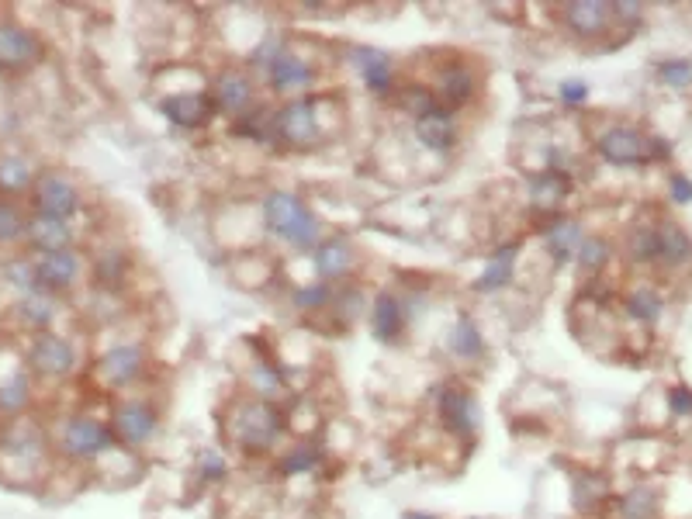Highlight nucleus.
Returning a JSON list of instances; mask_svg holds the SVG:
<instances>
[{"label":"nucleus","mask_w":692,"mask_h":519,"mask_svg":"<svg viewBox=\"0 0 692 519\" xmlns=\"http://www.w3.org/2000/svg\"><path fill=\"white\" fill-rule=\"evenodd\" d=\"M284 430V416L267 398H239L225 419V433L246 454H263Z\"/></svg>","instance_id":"obj_1"},{"label":"nucleus","mask_w":692,"mask_h":519,"mask_svg":"<svg viewBox=\"0 0 692 519\" xmlns=\"http://www.w3.org/2000/svg\"><path fill=\"white\" fill-rule=\"evenodd\" d=\"M263 222L274 236H281L291 246H319L322 222L312 215V208L305 205L298 194L277 191L263 201Z\"/></svg>","instance_id":"obj_2"},{"label":"nucleus","mask_w":692,"mask_h":519,"mask_svg":"<svg viewBox=\"0 0 692 519\" xmlns=\"http://www.w3.org/2000/svg\"><path fill=\"white\" fill-rule=\"evenodd\" d=\"M59 450L73 461H97L118 450V436L104 419L94 416H73L59 430Z\"/></svg>","instance_id":"obj_3"},{"label":"nucleus","mask_w":692,"mask_h":519,"mask_svg":"<svg viewBox=\"0 0 692 519\" xmlns=\"http://www.w3.org/2000/svg\"><path fill=\"white\" fill-rule=\"evenodd\" d=\"M319 118H315L312 97H295L274 115V139L295 149H312L319 142Z\"/></svg>","instance_id":"obj_4"},{"label":"nucleus","mask_w":692,"mask_h":519,"mask_svg":"<svg viewBox=\"0 0 692 519\" xmlns=\"http://www.w3.org/2000/svg\"><path fill=\"white\" fill-rule=\"evenodd\" d=\"M32 201H35V215H49V218H73L80 212V205H84L80 187L66 173H39L32 187Z\"/></svg>","instance_id":"obj_5"},{"label":"nucleus","mask_w":692,"mask_h":519,"mask_svg":"<svg viewBox=\"0 0 692 519\" xmlns=\"http://www.w3.org/2000/svg\"><path fill=\"white\" fill-rule=\"evenodd\" d=\"M28 364L42 374V378L63 381L77 371V350L66 336L56 333H39L32 340V350H28Z\"/></svg>","instance_id":"obj_6"},{"label":"nucleus","mask_w":692,"mask_h":519,"mask_svg":"<svg viewBox=\"0 0 692 519\" xmlns=\"http://www.w3.org/2000/svg\"><path fill=\"white\" fill-rule=\"evenodd\" d=\"M599 156L616 167H637V163L651 160V139H644L637 129H627V125H616V129H606L596 139Z\"/></svg>","instance_id":"obj_7"},{"label":"nucleus","mask_w":692,"mask_h":519,"mask_svg":"<svg viewBox=\"0 0 692 519\" xmlns=\"http://www.w3.org/2000/svg\"><path fill=\"white\" fill-rule=\"evenodd\" d=\"M35 274H39V288L56 295V291H70L73 284L84 274V260L77 250H52V253H35Z\"/></svg>","instance_id":"obj_8"},{"label":"nucleus","mask_w":692,"mask_h":519,"mask_svg":"<svg viewBox=\"0 0 692 519\" xmlns=\"http://www.w3.org/2000/svg\"><path fill=\"white\" fill-rule=\"evenodd\" d=\"M42 59V42L14 21H0V70L21 73Z\"/></svg>","instance_id":"obj_9"},{"label":"nucleus","mask_w":692,"mask_h":519,"mask_svg":"<svg viewBox=\"0 0 692 519\" xmlns=\"http://www.w3.org/2000/svg\"><path fill=\"white\" fill-rule=\"evenodd\" d=\"M111 430H115L122 447H142V443L153 440L156 433V412L149 402H122L111 419Z\"/></svg>","instance_id":"obj_10"},{"label":"nucleus","mask_w":692,"mask_h":519,"mask_svg":"<svg viewBox=\"0 0 692 519\" xmlns=\"http://www.w3.org/2000/svg\"><path fill=\"white\" fill-rule=\"evenodd\" d=\"M212 104L222 115L229 118H243L246 111H250L253 104V84L250 77H246L243 70H236V66H229V70H222L215 77L212 84Z\"/></svg>","instance_id":"obj_11"},{"label":"nucleus","mask_w":692,"mask_h":519,"mask_svg":"<svg viewBox=\"0 0 692 519\" xmlns=\"http://www.w3.org/2000/svg\"><path fill=\"white\" fill-rule=\"evenodd\" d=\"M440 423L454 436H471L478 430V402L468 388L454 385L440 391Z\"/></svg>","instance_id":"obj_12"},{"label":"nucleus","mask_w":692,"mask_h":519,"mask_svg":"<svg viewBox=\"0 0 692 519\" xmlns=\"http://www.w3.org/2000/svg\"><path fill=\"white\" fill-rule=\"evenodd\" d=\"M142 367H146V357H142V350H139V346H132V343L111 346V350L97 360V374H101V381H104V385H111V388L132 385V381L142 374Z\"/></svg>","instance_id":"obj_13"},{"label":"nucleus","mask_w":692,"mask_h":519,"mask_svg":"<svg viewBox=\"0 0 692 519\" xmlns=\"http://www.w3.org/2000/svg\"><path fill=\"white\" fill-rule=\"evenodd\" d=\"M25 239H28V243H32V250H35V253L73 250V225H70V218L32 215V218H28Z\"/></svg>","instance_id":"obj_14"},{"label":"nucleus","mask_w":692,"mask_h":519,"mask_svg":"<svg viewBox=\"0 0 692 519\" xmlns=\"http://www.w3.org/2000/svg\"><path fill=\"white\" fill-rule=\"evenodd\" d=\"M212 97L208 94H173V97H163L160 101V111L170 118L173 125H180V129H198V125H205L208 118H212Z\"/></svg>","instance_id":"obj_15"},{"label":"nucleus","mask_w":692,"mask_h":519,"mask_svg":"<svg viewBox=\"0 0 692 519\" xmlns=\"http://www.w3.org/2000/svg\"><path fill=\"white\" fill-rule=\"evenodd\" d=\"M267 73H270V87H274L277 94H298V90H305L315 80V66L308 63L305 56L288 52V49L277 56V63L270 66Z\"/></svg>","instance_id":"obj_16"},{"label":"nucleus","mask_w":692,"mask_h":519,"mask_svg":"<svg viewBox=\"0 0 692 519\" xmlns=\"http://www.w3.org/2000/svg\"><path fill=\"white\" fill-rule=\"evenodd\" d=\"M416 139L423 142L426 149H433V153H447L457 142L454 115H450L447 108H436L433 104L430 111H423V115L416 118Z\"/></svg>","instance_id":"obj_17"},{"label":"nucleus","mask_w":692,"mask_h":519,"mask_svg":"<svg viewBox=\"0 0 692 519\" xmlns=\"http://www.w3.org/2000/svg\"><path fill=\"white\" fill-rule=\"evenodd\" d=\"M0 454H7L18 464L35 468V464L45 457V436L28 423H14V426H7L4 440H0Z\"/></svg>","instance_id":"obj_18"},{"label":"nucleus","mask_w":692,"mask_h":519,"mask_svg":"<svg viewBox=\"0 0 692 519\" xmlns=\"http://www.w3.org/2000/svg\"><path fill=\"white\" fill-rule=\"evenodd\" d=\"M564 21H568V28L575 35H599L609 28V21H613V7L609 4H599V0H578V4L564 7Z\"/></svg>","instance_id":"obj_19"},{"label":"nucleus","mask_w":692,"mask_h":519,"mask_svg":"<svg viewBox=\"0 0 692 519\" xmlns=\"http://www.w3.org/2000/svg\"><path fill=\"white\" fill-rule=\"evenodd\" d=\"M402 326H405V315H402V302H398L391 291H381L374 298V312H371V329L381 343H395L402 336Z\"/></svg>","instance_id":"obj_20"},{"label":"nucleus","mask_w":692,"mask_h":519,"mask_svg":"<svg viewBox=\"0 0 692 519\" xmlns=\"http://www.w3.org/2000/svg\"><path fill=\"white\" fill-rule=\"evenodd\" d=\"M568 191H571V180L554 170H544L530 180V201L540 212H558L564 198H568Z\"/></svg>","instance_id":"obj_21"},{"label":"nucleus","mask_w":692,"mask_h":519,"mask_svg":"<svg viewBox=\"0 0 692 519\" xmlns=\"http://www.w3.org/2000/svg\"><path fill=\"white\" fill-rule=\"evenodd\" d=\"M516 257H519V243H509V246H502V250H495L492 260L485 263V270H481V277L475 281V291H485V295H492V291L506 288V284L513 281Z\"/></svg>","instance_id":"obj_22"},{"label":"nucleus","mask_w":692,"mask_h":519,"mask_svg":"<svg viewBox=\"0 0 692 519\" xmlns=\"http://www.w3.org/2000/svg\"><path fill=\"white\" fill-rule=\"evenodd\" d=\"M315 270H319V277H326V281H336V277H343L346 270L353 267V250L346 239H326V243L315 246Z\"/></svg>","instance_id":"obj_23"},{"label":"nucleus","mask_w":692,"mask_h":519,"mask_svg":"<svg viewBox=\"0 0 692 519\" xmlns=\"http://www.w3.org/2000/svg\"><path fill=\"white\" fill-rule=\"evenodd\" d=\"M18 319L25 322L28 329H35V333H49L52 319H56V298L49 295V291H32V295H25L18 302Z\"/></svg>","instance_id":"obj_24"},{"label":"nucleus","mask_w":692,"mask_h":519,"mask_svg":"<svg viewBox=\"0 0 692 519\" xmlns=\"http://www.w3.org/2000/svg\"><path fill=\"white\" fill-rule=\"evenodd\" d=\"M436 90H440V97L447 104H464L475 94V73L464 63H450L447 70L440 73V80H436Z\"/></svg>","instance_id":"obj_25"},{"label":"nucleus","mask_w":692,"mask_h":519,"mask_svg":"<svg viewBox=\"0 0 692 519\" xmlns=\"http://www.w3.org/2000/svg\"><path fill=\"white\" fill-rule=\"evenodd\" d=\"M658 260L672 263V267L692 260V239L675 222L658 225Z\"/></svg>","instance_id":"obj_26"},{"label":"nucleus","mask_w":692,"mask_h":519,"mask_svg":"<svg viewBox=\"0 0 692 519\" xmlns=\"http://www.w3.org/2000/svg\"><path fill=\"white\" fill-rule=\"evenodd\" d=\"M35 187V170L25 156H0V194H21Z\"/></svg>","instance_id":"obj_27"},{"label":"nucleus","mask_w":692,"mask_h":519,"mask_svg":"<svg viewBox=\"0 0 692 519\" xmlns=\"http://www.w3.org/2000/svg\"><path fill=\"white\" fill-rule=\"evenodd\" d=\"M357 66L364 70V80L367 87L374 90V94L385 97L391 90V59L385 56V52H374V49H357Z\"/></svg>","instance_id":"obj_28"},{"label":"nucleus","mask_w":692,"mask_h":519,"mask_svg":"<svg viewBox=\"0 0 692 519\" xmlns=\"http://www.w3.org/2000/svg\"><path fill=\"white\" fill-rule=\"evenodd\" d=\"M606 495H609V485L599 475H575V481H571V499H575L578 513L599 509L606 502Z\"/></svg>","instance_id":"obj_29"},{"label":"nucleus","mask_w":692,"mask_h":519,"mask_svg":"<svg viewBox=\"0 0 692 519\" xmlns=\"http://www.w3.org/2000/svg\"><path fill=\"white\" fill-rule=\"evenodd\" d=\"M547 250L554 253V260H568L578 253V246H582V229H578V222H554L547 225Z\"/></svg>","instance_id":"obj_30"},{"label":"nucleus","mask_w":692,"mask_h":519,"mask_svg":"<svg viewBox=\"0 0 692 519\" xmlns=\"http://www.w3.org/2000/svg\"><path fill=\"white\" fill-rule=\"evenodd\" d=\"M4 277L7 284H11L14 291H18L21 298L32 295V291H42L39 288V274H35V260L32 257H18V260H7L4 263Z\"/></svg>","instance_id":"obj_31"},{"label":"nucleus","mask_w":692,"mask_h":519,"mask_svg":"<svg viewBox=\"0 0 692 519\" xmlns=\"http://www.w3.org/2000/svg\"><path fill=\"white\" fill-rule=\"evenodd\" d=\"M450 350H454L457 357H481V350H485V340H481L478 326L468 315H461L457 326L450 329Z\"/></svg>","instance_id":"obj_32"},{"label":"nucleus","mask_w":692,"mask_h":519,"mask_svg":"<svg viewBox=\"0 0 692 519\" xmlns=\"http://www.w3.org/2000/svg\"><path fill=\"white\" fill-rule=\"evenodd\" d=\"M654 513H658V495L651 488H634L620 499L623 519H654Z\"/></svg>","instance_id":"obj_33"},{"label":"nucleus","mask_w":692,"mask_h":519,"mask_svg":"<svg viewBox=\"0 0 692 519\" xmlns=\"http://www.w3.org/2000/svg\"><path fill=\"white\" fill-rule=\"evenodd\" d=\"M28 218L21 215V208L14 205V198H0V243H14L25 239Z\"/></svg>","instance_id":"obj_34"},{"label":"nucleus","mask_w":692,"mask_h":519,"mask_svg":"<svg viewBox=\"0 0 692 519\" xmlns=\"http://www.w3.org/2000/svg\"><path fill=\"white\" fill-rule=\"evenodd\" d=\"M627 315L637 322H654L661 315V298L651 288H634L627 295Z\"/></svg>","instance_id":"obj_35"},{"label":"nucleus","mask_w":692,"mask_h":519,"mask_svg":"<svg viewBox=\"0 0 692 519\" xmlns=\"http://www.w3.org/2000/svg\"><path fill=\"white\" fill-rule=\"evenodd\" d=\"M630 257L637 263L658 260V225H637L630 232Z\"/></svg>","instance_id":"obj_36"},{"label":"nucleus","mask_w":692,"mask_h":519,"mask_svg":"<svg viewBox=\"0 0 692 519\" xmlns=\"http://www.w3.org/2000/svg\"><path fill=\"white\" fill-rule=\"evenodd\" d=\"M322 450L315 447V443H298V447H291V454L281 461V475H305V471H312L315 464H319Z\"/></svg>","instance_id":"obj_37"},{"label":"nucleus","mask_w":692,"mask_h":519,"mask_svg":"<svg viewBox=\"0 0 692 519\" xmlns=\"http://www.w3.org/2000/svg\"><path fill=\"white\" fill-rule=\"evenodd\" d=\"M578 267L585 270V274H596V270H603V263L609 257V246L603 243V239H582V246H578Z\"/></svg>","instance_id":"obj_38"},{"label":"nucleus","mask_w":692,"mask_h":519,"mask_svg":"<svg viewBox=\"0 0 692 519\" xmlns=\"http://www.w3.org/2000/svg\"><path fill=\"white\" fill-rule=\"evenodd\" d=\"M329 302V288L326 284H308V288H302L295 295V305L305 308V312H312V308H322Z\"/></svg>","instance_id":"obj_39"},{"label":"nucleus","mask_w":692,"mask_h":519,"mask_svg":"<svg viewBox=\"0 0 692 519\" xmlns=\"http://www.w3.org/2000/svg\"><path fill=\"white\" fill-rule=\"evenodd\" d=\"M253 385H257L260 395H267V398L281 395V378H277V374L270 371V367H263V364L253 367Z\"/></svg>","instance_id":"obj_40"},{"label":"nucleus","mask_w":692,"mask_h":519,"mask_svg":"<svg viewBox=\"0 0 692 519\" xmlns=\"http://www.w3.org/2000/svg\"><path fill=\"white\" fill-rule=\"evenodd\" d=\"M689 63L682 59V63H665L661 66V77H665V84L668 87H686L689 84Z\"/></svg>","instance_id":"obj_41"},{"label":"nucleus","mask_w":692,"mask_h":519,"mask_svg":"<svg viewBox=\"0 0 692 519\" xmlns=\"http://www.w3.org/2000/svg\"><path fill=\"white\" fill-rule=\"evenodd\" d=\"M225 471H229V468H225V461L215 454V450H212V454H205V461H201V478L218 481V478H225Z\"/></svg>","instance_id":"obj_42"},{"label":"nucleus","mask_w":692,"mask_h":519,"mask_svg":"<svg viewBox=\"0 0 692 519\" xmlns=\"http://www.w3.org/2000/svg\"><path fill=\"white\" fill-rule=\"evenodd\" d=\"M561 97H564V104H582L585 97H589V87H585L582 80H568V84H561Z\"/></svg>","instance_id":"obj_43"},{"label":"nucleus","mask_w":692,"mask_h":519,"mask_svg":"<svg viewBox=\"0 0 692 519\" xmlns=\"http://www.w3.org/2000/svg\"><path fill=\"white\" fill-rule=\"evenodd\" d=\"M668 402H672V409L679 412V416H689V412H692V391L689 388H675L672 395H668Z\"/></svg>","instance_id":"obj_44"},{"label":"nucleus","mask_w":692,"mask_h":519,"mask_svg":"<svg viewBox=\"0 0 692 519\" xmlns=\"http://www.w3.org/2000/svg\"><path fill=\"white\" fill-rule=\"evenodd\" d=\"M672 194H675V201L686 205V201H692V184L686 177H672Z\"/></svg>","instance_id":"obj_45"},{"label":"nucleus","mask_w":692,"mask_h":519,"mask_svg":"<svg viewBox=\"0 0 692 519\" xmlns=\"http://www.w3.org/2000/svg\"><path fill=\"white\" fill-rule=\"evenodd\" d=\"M613 14H620L623 21H637L641 18V4H620V7H613Z\"/></svg>","instance_id":"obj_46"}]
</instances>
